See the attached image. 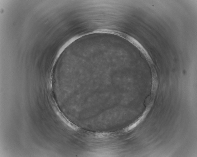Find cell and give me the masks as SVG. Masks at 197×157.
<instances>
[{
    "label": "cell",
    "mask_w": 197,
    "mask_h": 157,
    "mask_svg": "<svg viewBox=\"0 0 197 157\" xmlns=\"http://www.w3.org/2000/svg\"><path fill=\"white\" fill-rule=\"evenodd\" d=\"M150 107H149L145 111L142 115L134 121L129 126L126 127L123 129L124 132H127L132 130L139 124L145 119L146 116L147 114L150 110Z\"/></svg>",
    "instance_id": "obj_1"
}]
</instances>
